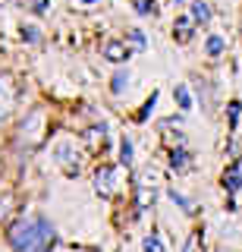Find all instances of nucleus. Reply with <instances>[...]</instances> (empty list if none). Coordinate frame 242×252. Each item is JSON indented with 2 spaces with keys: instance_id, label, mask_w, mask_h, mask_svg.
Listing matches in <instances>:
<instances>
[{
  "instance_id": "nucleus-1",
  "label": "nucleus",
  "mask_w": 242,
  "mask_h": 252,
  "mask_svg": "<svg viewBox=\"0 0 242 252\" xmlns=\"http://www.w3.org/2000/svg\"><path fill=\"white\" fill-rule=\"evenodd\" d=\"M10 243L16 252H51L54 243H57V233H54L51 220L32 218L10 227Z\"/></svg>"
},
{
  "instance_id": "nucleus-14",
  "label": "nucleus",
  "mask_w": 242,
  "mask_h": 252,
  "mask_svg": "<svg viewBox=\"0 0 242 252\" xmlns=\"http://www.w3.org/2000/svg\"><path fill=\"white\" fill-rule=\"evenodd\" d=\"M205 47H208V54H211V57H217V54H223V38H220V35H211Z\"/></svg>"
},
{
  "instance_id": "nucleus-8",
  "label": "nucleus",
  "mask_w": 242,
  "mask_h": 252,
  "mask_svg": "<svg viewBox=\"0 0 242 252\" xmlns=\"http://www.w3.org/2000/svg\"><path fill=\"white\" fill-rule=\"evenodd\" d=\"M104 57L113 60V63H123L129 57V51H126V44H120V41H107L104 44Z\"/></svg>"
},
{
  "instance_id": "nucleus-10",
  "label": "nucleus",
  "mask_w": 242,
  "mask_h": 252,
  "mask_svg": "<svg viewBox=\"0 0 242 252\" xmlns=\"http://www.w3.org/2000/svg\"><path fill=\"white\" fill-rule=\"evenodd\" d=\"M223 186L230 189V192H236V189L242 186V173H239V167H236V164H233V167L226 170V177H223Z\"/></svg>"
},
{
  "instance_id": "nucleus-22",
  "label": "nucleus",
  "mask_w": 242,
  "mask_h": 252,
  "mask_svg": "<svg viewBox=\"0 0 242 252\" xmlns=\"http://www.w3.org/2000/svg\"><path fill=\"white\" fill-rule=\"evenodd\" d=\"M173 3H183V0H173Z\"/></svg>"
},
{
  "instance_id": "nucleus-11",
  "label": "nucleus",
  "mask_w": 242,
  "mask_h": 252,
  "mask_svg": "<svg viewBox=\"0 0 242 252\" xmlns=\"http://www.w3.org/2000/svg\"><path fill=\"white\" fill-rule=\"evenodd\" d=\"M173 98H176V104L183 107V110H189V107H192V94H189V85H183V82H179V85H176V92H173Z\"/></svg>"
},
{
  "instance_id": "nucleus-2",
  "label": "nucleus",
  "mask_w": 242,
  "mask_h": 252,
  "mask_svg": "<svg viewBox=\"0 0 242 252\" xmlns=\"http://www.w3.org/2000/svg\"><path fill=\"white\" fill-rule=\"evenodd\" d=\"M54 161L60 164V170H63L66 177H79L82 167H85V155H82V148L76 145L73 139L57 142V148H54Z\"/></svg>"
},
{
  "instance_id": "nucleus-5",
  "label": "nucleus",
  "mask_w": 242,
  "mask_h": 252,
  "mask_svg": "<svg viewBox=\"0 0 242 252\" xmlns=\"http://www.w3.org/2000/svg\"><path fill=\"white\" fill-rule=\"evenodd\" d=\"M44 126H48V123H44V114H41V110H35V114L28 117L26 123H22L19 136L26 139V142H32V145H38V142L44 139Z\"/></svg>"
},
{
  "instance_id": "nucleus-4",
  "label": "nucleus",
  "mask_w": 242,
  "mask_h": 252,
  "mask_svg": "<svg viewBox=\"0 0 242 252\" xmlns=\"http://www.w3.org/2000/svg\"><path fill=\"white\" fill-rule=\"evenodd\" d=\"M95 192L104 195V199H110V195L116 192V167L104 164V167L95 170Z\"/></svg>"
},
{
  "instance_id": "nucleus-6",
  "label": "nucleus",
  "mask_w": 242,
  "mask_h": 252,
  "mask_svg": "<svg viewBox=\"0 0 242 252\" xmlns=\"http://www.w3.org/2000/svg\"><path fill=\"white\" fill-rule=\"evenodd\" d=\"M104 139H107V126L104 123H98V126H91V129L82 132V142H85V148H88V152L104 148Z\"/></svg>"
},
{
  "instance_id": "nucleus-7",
  "label": "nucleus",
  "mask_w": 242,
  "mask_h": 252,
  "mask_svg": "<svg viewBox=\"0 0 242 252\" xmlns=\"http://www.w3.org/2000/svg\"><path fill=\"white\" fill-rule=\"evenodd\" d=\"M173 35H176V41H179V44L189 41V38H192V16H179L176 26H173Z\"/></svg>"
},
{
  "instance_id": "nucleus-9",
  "label": "nucleus",
  "mask_w": 242,
  "mask_h": 252,
  "mask_svg": "<svg viewBox=\"0 0 242 252\" xmlns=\"http://www.w3.org/2000/svg\"><path fill=\"white\" fill-rule=\"evenodd\" d=\"M13 208H16V195L3 192V195H0V224H6V220L13 218Z\"/></svg>"
},
{
  "instance_id": "nucleus-18",
  "label": "nucleus",
  "mask_w": 242,
  "mask_h": 252,
  "mask_svg": "<svg viewBox=\"0 0 242 252\" xmlns=\"http://www.w3.org/2000/svg\"><path fill=\"white\" fill-rule=\"evenodd\" d=\"M183 252H198V233H192L189 240H186V249Z\"/></svg>"
},
{
  "instance_id": "nucleus-16",
  "label": "nucleus",
  "mask_w": 242,
  "mask_h": 252,
  "mask_svg": "<svg viewBox=\"0 0 242 252\" xmlns=\"http://www.w3.org/2000/svg\"><path fill=\"white\" fill-rule=\"evenodd\" d=\"M135 10L145 13V16H154V13H158V6H154V0H135Z\"/></svg>"
},
{
  "instance_id": "nucleus-13",
  "label": "nucleus",
  "mask_w": 242,
  "mask_h": 252,
  "mask_svg": "<svg viewBox=\"0 0 242 252\" xmlns=\"http://www.w3.org/2000/svg\"><path fill=\"white\" fill-rule=\"evenodd\" d=\"M170 164H173V170H179V173L189 167V155H186V148H183V152H173V155H170Z\"/></svg>"
},
{
  "instance_id": "nucleus-15",
  "label": "nucleus",
  "mask_w": 242,
  "mask_h": 252,
  "mask_svg": "<svg viewBox=\"0 0 242 252\" xmlns=\"http://www.w3.org/2000/svg\"><path fill=\"white\" fill-rule=\"evenodd\" d=\"M145 252H163V246H161V236H158V233L145 236Z\"/></svg>"
},
{
  "instance_id": "nucleus-12",
  "label": "nucleus",
  "mask_w": 242,
  "mask_h": 252,
  "mask_svg": "<svg viewBox=\"0 0 242 252\" xmlns=\"http://www.w3.org/2000/svg\"><path fill=\"white\" fill-rule=\"evenodd\" d=\"M211 19V6L201 3V0H195L192 3V22H208Z\"/></svg>"
},
{
  "instance_id": "nucleus-19",
  "label": "nucleus",
  "mask_w": 242,
  "mask_h": 252,
  "mask_svg": "<svg viewBox=\"0 0 242 252\" xmlns=\"http://www.w3.org/2000/svg\"><path fill=\"white\" fill-rule=\"evenodd\" d=\"M126 82H129V76H126V73H120V76H116V82H113V89L120 92V89H123V85H126Z\"/></svg>"
},
{
  "instance_id": "nucleus-21",
  "label": "nucleus",
  "mask_w": 242,
  "mask_h": 252,
  "mask_svg": "<svg viewBox=\"0 0 242 252\" xmlns=\"http://www.w3.org/2000/svg\"><path fill=\"white\" fill-rule=\"evenodd\" d=\"M28 3H32L35 10H44V6H48V0H28Z\"/></svg>"
},
{
  "instance_id": "nucleus-20",
  "label": "nucleus",
  "mask_w": 242,
  "mask_h": 252,
  "mask_svg": "<svg viewBox=\"0 0 242 252\" xmlns=\"http://www.w3.org/2000/svg\"><path fill=\"white\" fill-rule=\"evenodd\" d=\"M170 199H173V202H179V205H183V208H192V205L186 202V199H183V195H179V192H173V195H170Z\"/></svg>"
},
{
  "instance_id": "nucleus-17",
  "label": "nucleus",
  "mask_w": 242,
  "mask_h": 252,
  "mask_svg": "<svg viewBox=\"0 0 242 252\" xmlns=\"http://www.w3.org/2000/svg\"><path fill=\"white\" fill-rule=\"evenodd\" d=\"M120 158H123V164H129V161H132V142H129V139H123V148H120Z\"/></svg>"
},
{
  "instance_id": "nucleus-3",
  "label": "nucleus",
  "mask_w": 242,
  "mask_h": 252,
  "mask_svg": "<svg viewBox=\"0 0 242 252\" xmlns=\"http://www.w3.org/2000/svg\"><path fill=\"white\" fill-rule=\"evenodd\" d=\"M19 101V92H16V82H13V76H0V123L6 120V117L13 114V107H16Z\"/></svg>"
},
{
  "instance_id": "nucleus-23",
  "label": "nucleus",
  "mask_w": 242,
  "mask_h": 252,
  "mask_svg": "<svg viewBox=\"0 0 242 252\" xmlns=\"http://www.w3.org/2000/svg\"><path fill=\"white\" fill-rule=\"evenodd\" d=\"M82 3H91V0H82Z\"/></svg>"
}]
</instances>
